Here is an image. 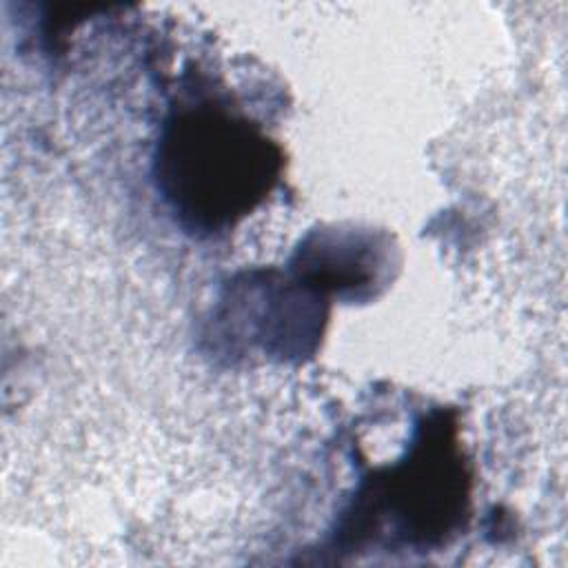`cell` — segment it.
I'll list each match as a JSON object with an SVG mask.
<instances>
[{
    "label": "cell",
    "mask_w": 568,
    "mask_h": 568,
    "mask_svg": "<svg viewBox=\"0 0 568 568\" xmlns=\"http://www.w3.org/2000/svg\"><path fill=\"white\" fill-rule=\"evenodd\" d=\"M280 149L224 111L178 115L158 149V180L180 220L217 231L246 215L275 184Z\"/></svg>",
    "instance_id": "obj_1"
}]
</instances>
